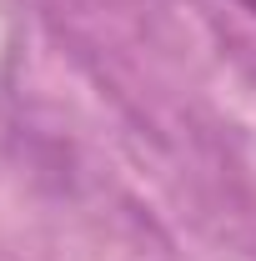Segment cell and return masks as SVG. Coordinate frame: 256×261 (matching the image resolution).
Returning <instances> with one entry per match:
<instances>
[{
    "instance_id": "cell-1",
    "label": "cell",
    "mask_w": 256,
    "mask_h": 261,
    "mask_svg": "<svg viewBox=\"0 0 256 261\" xmlns=\"http://www.w3.org/2000/svg\"><path fill=\"white\" fill-rule=\"evenodd\" d=\"M241 5H246V10H256V0H241Z\"/></svg>"
}]
</instances>
